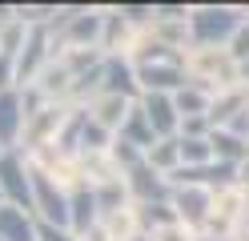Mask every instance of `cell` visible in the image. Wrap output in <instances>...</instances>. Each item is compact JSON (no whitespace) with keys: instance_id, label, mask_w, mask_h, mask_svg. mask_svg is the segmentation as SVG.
<instances>
[{"instance_id":"24","label":"cell","mask_w":249,"mask_h":241,"mask_svg":"<svg viewBox=\"0 0 249 241\" xmlns=\"http://www.w3.org/2000/svg\"><path fill=\"white\" fill-rule=\"evenodd\" d=\"M229 56L237 60V64L249 60V16H245V24L237 28V37H233V44H229Z\"/></svg>"},{"instance_id":"35","label":"cell","mask_w":249,"mask_h":241,"mask_svg":"<svg viewBox=\"0 0 249 241\" xmlns=\"http://www.w3.org/2000/svg\"><path fill=\"white\" fill-rule=\"evenodd\" d=\"M245 209H249V205H245ZM245 225H249V213H245Z\"/></svg>"},{"instance_id":"21","label":"cell","mask_w":249,"mask_h":241,"mask_svg":"<svg viewBox=\"0 0 249 241\" xmlns=\"http://www.w3.org/2000/svg\"><path fill=\"white\" fill-rule=\"evenodd\" d=\"M108 157H113V161H117V165H121L124 173H129V169H137V165H141V161H145V153L137 149V145H129L124 137H117L113 145H108Z\"/></svg>"},{"instance_id":"20","label":"cell","mask_w":249,"mask_h":241,"mask_svg":"<svg viewBox=\"0 0 249 241\" xmlns=\"http://www.w3.org/2000/svg\"><path fill=\"white\" fill-rule=\"evenodd\" d=\"M177 145H181V165H209L213 161V145H209V137H177Z\"/></svg>"},{"instance_id":"30","label":"cell","mask_w":249,"mask_h":241,"mask_svg":"<svg viewBox=\"0 0 249 241\" xmlns=\"http://www.w3.org/2000/svg\"><path fill=\"white\" fill-rule=\"evenodd\" d=\"M197 241H229V237H197Z\"/></svg>"},{"instance_id":"7","label":"cell","mask_w":249,"mask_h":241,"mask_svg":"<svg viewBox=\"0 0 249 241\" xmlns=\"http://www.w3.org/2000/svg\"><path fill=\"white\" fill-rule=\"evenodd\" d=\"M141 109H145V117L153 121V129H157V137H177V129H181V112H177V101L169 93H145L141 96Z\"/></svg>"},{"instance_id":"12","label":"cell","mask_w":249,"mask_h":241,"mask_svg":"<svg viewBox=\"0 0 249 241\" xmlns=\"http://www.w3.org/2000/svg\"><path fill=\"white\" fill-rule=\"evenodd\" d=\"M121 137L129 141V145H137L141 153H149L153 145L161 141V137H157V129H153V121L145 117V109H141V105H133V109H129V117H124V125H121Z\"/></svg>"},{"instance_id":"32","label":"cell","mask_w":249,"mask_h":241,"mask_svg":"<svg viewBox=\"0 0 249 241\" xmlns=\"http://www.w3.org/2000/svg\"><path fill=\"white\" fill-rule=\"evenodd\" d=\"M241 76H245V80H249V60H245V64H241Z\"/></svg>"},{"instance_id":"17","label":"cell","mask_w":249,"mask_h":241,"mask_svg":"<svg viewBox=\"0 0 249 241\" xmlns=\"http://www.w3.org/2000/svg\"><path fill=\"white\" fill-rule=\"evenodd\" d=\"M209 145H213V157H217V161H229V165H237V161L249 153V141L237 137V133H229V129H213V133H209Z\"/></svg>"},{"instance_id":"16","label":"cell","mask_w":249,"mask_h":241,"mask_svg":"<svg viewBox=\"0 0 249 241\" xmlns=\"http://www.w3.org/2000/svg\"><path fill=\"white\" fill-rule=\"evenodd\" d=\"M173 101H177V112H181V121H189V117H209V109H213V101H209V93L201 89V85H185L181 93H173Z\"/></svg>"},{"instance_id":"22","label":"cell","mask_w":249,"mask_h":241,"mask_svg":"<svg viewBox=\"0 0 249 241\" xmlns=\"http://www.w3.org/2000/svg\"><path fill=\"white\" fill-rule=\"evenodd\" d=\"M108 145H113V141H108V129L89 117L85 129H81V149H85V153H101V149H108Z\"/></svg>"},{"instance_id":"29","label":"cell","mask_w":249,"mask_h":241,"mask_svg":"<svg viewBox=\"0 0 249 241\" xmlns=\"http://www.w3.org/2000/svg\"><path fill=\"white\" fill-rule=\"evenodd\" d=\"M129 241H157V237H149V233H141V229H137V233H133Z\"/></svg>"},{"instance_id":"26","label":"cell","mask_w":249,"mask_h":241,"mask_svg":"<svg viewBox=\"0 0 249 241\" xmlns=\"http://www.w3.org/2000/svg\"><path fill=\"white\" fill-rule=\"evenodd\" d=\"M185 133L181 137H209V117H189V121H181Z\"/></svg>"},{"instance_id":"18","label":"cell","mask_w":249,"mask_h":241,"mask_svg":"<svg viewBox=\"0 0 249 241\" xmlns=\"http://www.w3.org/2000/svg\"><path fill=\"white\" fill-rule=\"evenodd\" d=\"M145 161H149L157 173H165V177H169V173H177V169H181V145H177V137L157 141V145L145 153Z\"/></svg>"},{"instance_id":"6","label":"cell","mask_w":249,"mask_h":241,"mask_svg":"<svg viewBox=\"0 0 249 241\" xmlns=\"http://www.w3.org/2000/svg\"><path fill=\"white\" fill-rule=\"evenodd\" d=\"M69 229L76 233V237H89L92 229H97V221H101V205H97V189H89V185H81V189H72L69 193Z\"/></svg>"},{"instance_id":"19","label":"cell","mask_w":249,"mask_h":241,"mask_svg":"<svg viewBox=\"0 0 249 241\" xmlns=\"http://www.w3.org/2000/svg\"><path fill=\"white\" fill-rule=\"evenodd\" d=\"M124 193H129V185L113 181V177L97 185V205H101V217H117V213H121V205H124Z\"/></svg>"},{"instance_id":"10","label":"cell","mask_w":249,"mask_h":241,"mask_svg":"<svg viewBox=\"0 0 249 241\" xmlns=\"http://www.w3.org/2000/svg\"><path fill=\"white\" fill-rule=\"evenodd\" d=\"M0 241H36V217L17 205H0Z\"/></svg>"},{"instance_id":"14","label":"cell","mask_w":249,"mask_h":241,"mask_svg":"<svg viewBox=\"0 0 249 241\" xmlns=\"http://www.w3.org/2000/svg\"><path fill=\"white\" fill-rule=\"evenodd\" d=\"M44 40H49V28H33L28 32V44L24 53L17 56V80L24 85V80H33L40 73V60H44Z\"/></svg>"},{"instance_id":"9","label":"cell","mask_w":249,"mask_h":241,"mask_svg":"<svg viewBox=\"0 0 249 241\" xmlns=\"http://www.w3.org/2000/svg\"><path fill=\"white\" fill-rule=\"evenodd\" d=\"M28 125V109H24V101H20V93H0V145H8L20 137V129Z\"/></svg>"},{"instance_id":"2","label":"cell","mask_w":249,"mask_h":241,"mask_svg":"<svg viewBox=\"0 0 249 241\" xmlns=\"http://www.w3.org/2000/svg\"><path fill=\"white\" fill-rule=\"evenodd\" d=\"M33 205H36V221L69 229V193L56 189V181L44 169H33Z\"/></svg>"},{"instance_id":"11","label":"cell","mask_w":249,"mask_h":241,"mask_svg":"<svg viewBox=\"0 0 249 241\" xmlns=\"http://www.w3.org/2000/svg\"><path fill=\"white\" fill-rule=\"evenodd\" d=\"M65 129V112H60L56 105H49V109H33L28 112V125H24V141H33V145H40V141H56V133Z\"/></svg>"},{"instance_id":"31","label":"cell","mask_w":249,"mask_h":241,"mask_svg":"<svg viewBox=\"0 0 249 241\" xmlns=\"http://www.w3.org/2000/svg\"><path fill=\"white\" fill-rule=\"evenodd\" d=\"M241 181H245V185H249V165H245V169H241Z\"/></svg>"},{"instance_id":"25","label":"cell","mask_w":249,"mask_h":241,"mask_svg":"<svg viewBox=\"0 0 249 241\" xmlns=\"http://www.w3.org/2000/svg\"><path fill=\"white\" fill-rule=\"evenodd\" d=\"M36 241H81L72 229H56V225H44L36 221Z\"/></svg>"},{"instance_id":"28","label":"cell","mask_w":249,"mask_h":241,"mask_svg":"<svg viewBox=\"0 0 249 241\" xmlns=\"http://www.w3.org/2000/svg\"><path fill=\"white\" fill-rule=\"evenodd\" d=\"M153 237H157V241H193L189 233L181 229V225H169V229H161V233H153Z\"/></svg>"},{"instance_id":"8","label":"cell","mask_w":249,"mask_h":241,"mask_svg":"<svg viewBox=\"0 0 249 241\" xmlns=\"http://www.w3.org/2000/svg\"><path fill=\"white\" fill-rule=\"evenodd\" d=\"M177 209V217L185 225H201L209 221V205H213V189H197V185H185V189H173V201H169Z\"/></svg>"},{"instance_id":"27","label":"cell","mask_w":249,"mask_h":241,"mask_svg":"<svg viewBox=\"0 0 249 241\" xmlns=\"http://www.w3.org/2000/svg\"><path fill=\"white\" fill-rule=\"evenodd\" d=\"M17 80V60L0 53V93H8V85Z\"/></svg>"},{"instance_id":"13","label":"cell","mask_w":249,"mask_h":241,"mask_svg":"<svg viewBox=\"0 0 249 241\" xmlns=\"http://www.w3.org/2000/svg\"><path fill=\"white\" fill-rule=\"evenodd\" d=\"M137 69L133 64H124L117 56H105V85L101 93H113V96H124V101H133V93H137Z\"/></svg>"},{"instance_id":"5","label":"cell","mask_w":249,"mask_h":241,"mask_svg":"<svg viewBox=\"0 0 249 241\" xmlns=\"http://www.w3.org/2000/svg\"><path fill=\"white\" fill-rule=\"evenodd\" d=\"M137 80H141L145 93H181L189 85V76H185L181 60H157V64H137Z\"/></svg>"},{"instance_id":"4","label":"cell","mask_w":249,"mask_h":241,"mask_svg":"<svg viewBox=\"0 0 249 241\" xmlns=\"http://www.w3.org/2000/svg\"><path fill=\"white\" fill-rule=\"evenodd\" d=\"M129 193L137 197V205H161V201H173L169 177L157 173L149 161H141L137 169H129Z\"/></svg>"},{"instance_id":"1","label":"cell","mask_w":249,"mask_h":241,"mask_svg":"<svg viewBox=\"0 0 249 241\" xmlns=\"http://www.w3.org/2000/svg\"><path fill=\"white\" fill-rule=\"evenodd\" d=\"M241 8H225V4H205V8H193L189 12V40L193 44H233V37H237V28L245 24Z\"/></svg>"},{"instance_id":"3","label":"cell","mask_w":249,"mask_h":241,"mask_svg":"<svg viewBox=\"0 0 249 241\" xmlns=\"http://www.w3.org/2000/svg\"><path fill=\"white\" fill-rule=\"evenodd\" d=\"M0 193H4V201H8V205L36 213V205H33V169H28V165H24V157H20V153H12V149L0 157Z\"/></svg>"},{"instance_id":"23","label":"cell","mask_w":249,"mask_h":241,"mask_svg":"<svg viewBox=\"0 0 249 241\" xmlns=\"http://www.w3.org/2000/svg\"><path fill=\"white\" fill-rule=\"evenodd\" d=\"M117 12L124 16V24H141V20H157V4H121Z\"/></svg>"},{"instance_id":"33","label":"cell","mask_w":249,"mask_h":241,"mask_svg":"<svg viewBox=\"0 0 249 241\" xmlns=\"http://www.w3.org/2000/svg\"><path fill=\"white\" fill-rule=\"evenodd\" d=\"M4 153H8V149H4V145H0V157H4Z\"/></svg>"},{"instance_id":"34","label":"cell","mask_w":249,"mask_h":241,"mask_svg":"<svg viewBox=\"0 0 249 241\" xmlns=\"http://www.w3.org/2000/svg\"><path fill=\"white\" fill-rule=\"evenodd\" d=\"M0 205H8V201H4V193H0Z\"/></svg>"},{"instance_id":"15","label":"cell","mask_w":249,"mask_h":241,"mask_svg":"<svg viewBox=\"0 0 249 241\" xmlns=\"http://www.w3.org/2000/svg\"><path fill=\"white\" fill-rule=\"evenodd\" d=\"M129 109H133V101H124V96H113V93H101V101L89 109V117L97 121V125H105V129H121L124 117H129Z\"/></svg>"}]
</instances>
